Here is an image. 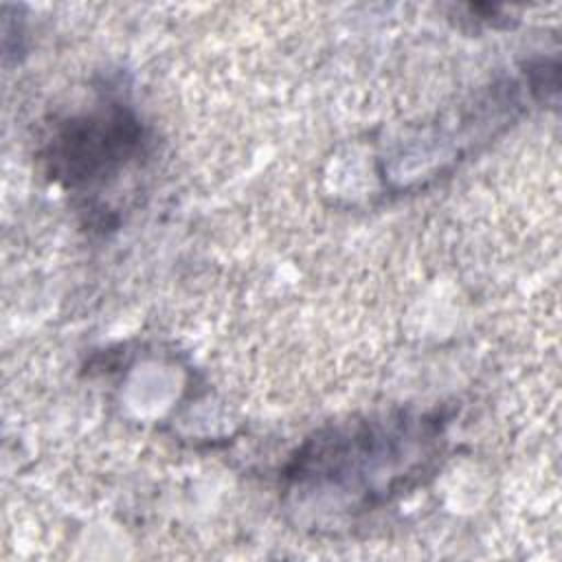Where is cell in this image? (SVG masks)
I'll list each match as a JSON object with an SVG mask.
<instances>
[{"label": "cell", "instance_id": "6da1fadb", "mask_svg": "<svg viewBox=\"0 0 562 562\" xmlns=\"http://www.w3.org/2000/svg\"><path fill=\"white\" fill-rule=\"evenodd\" d=\"M140 138L138 121L121 108L75 119L53 140V176L70 187L103 180L140 149Z\"/></svg>", "mask_w": 562, "mask_h": 562}]
</instances>
